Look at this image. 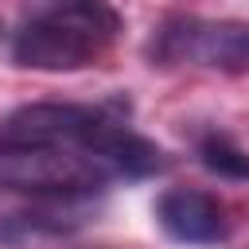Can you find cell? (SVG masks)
Returning <instances> with one entry per match:
<instances>
[{"instance_id": "cell-1", "label": "cell", "mask_w": 249, "mask_h": 249, "mask_svg": "<svg viewBox=\"0 0 249 249\" xmlns=\"http://www.w3.org/2000/svg\"><path fill=\"white\" fill-rule=\"evenodd\" d=\"M121 16L109 0H51L16 35L12 58L27 70H86L109 54Z\"/></svg>"}, {"instance_id": "cell-2", "label": "cell", "mask_w": 249, "mask_h": 249, "mask_svg": "<svg viewBox=\"0 0 249 249\" xmlns=\"http://www.w3.org/2000/svg\"><path fill=\"white\" fill-rule=\"evenodd\" d=\"M113 179L109 163L86 148H31V152H0V187L27 191L39 198H78Z\"/></svg>"}, {"instance_id": "cell-3", "label": "cell", "mask_w": 249, "mask_h": 249, "mask_svg": "<svg viewBox=\"0 0 249 249\" xmlns=\"http://www.w3.org/2000/svg\"><path fill=\"white\" fill-rule=\"evenodd\" d=\"M152 62L175 66H210V70H249V23L237 19H198V16H175L167 19L148 47Z\"/></svg>"}, {"instance_id": "cell-4", "label": "cell", "mask_w": 249, "mask_h": 249, "mask_svg": "<svg viewBox=\"0 0 249 249\" xmlns=\"http://www.w3.org/2000/svg\"><path fill=\"white\" fill-rule=\"evenodd\" d=\"M109 117L89 105H66V101H39L19 105L0 121V152H31V148H70L89 144L93 132Z\"/></svg>"}, {"instance_id": "cell-5", "label": "cell", "mask_w": 249, "mask_h": 249, "mask_svg": "<svg viewBox=\"0 0 249 249\" xmlns=\"http://www.w3.org/2000/svg\"><path fill=\"white\" fill-rule=\"evenodd\" d=\"M156 218L160 226L183 241V245H214L230 233V218L222 210V202L198 187H171L160 195L156 202Z\"/></svg>"}, {"instance_id": "cell-6", "label": "cell", "mask_w": 249, "mask_h": 249, "mask_svg": "<svg viewBox=\"0 0 249 249\" xmlns=\"http://www.w3.org/2000/svg\"><path fill=\"white\" fill-rule=\"evenodd\" d=\"M198 160L206 171L222 175V179H241L249 183V152L241 144H233L226 132H206L198 140Z\"/></svg>"}]
</instances>
